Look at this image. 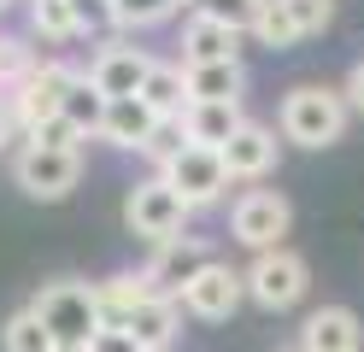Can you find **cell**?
<instances>
[{"label": "cell", "instance_id": "cell-26", "mask_svg": "<svg viewBox=\"0 0 364 352\" xmlns=\"http://www.w3.org/2000/svg\"><path fill=\"white\" fill-rule=\"evenodd\" d=\"M253 36H259V47H294L300 36H294V23H288V12H282V0H259V12H253Z\"/></svg>", "mask_w": 364, "mask_h": 352}, {"label": "cell", "instance_id": "cell-10", "mask_svg": "<svg viewBox=\"0 0 364 352\" xmlns=\"http://www.w3.org/2000/svg\"><path fill=\"white\" fill-rule=\"evenodd\" d=\"M241 299H247L241 270H235V265H218V258H212V265L200 270L188 288H182L176 305H182L188 317H200V323H223V317H235V305H241Z\"/></svg>", "mask_w": 364, "mask_h": 352}, {"label": "cell", "instance_id": "cell-8", "mask_svg": "<svg viewBox=\"0 0 364 352\" xmlns=\"http://www.w3.org/2000/svg\"><path fill=\"white\" fill-rule=\"evenodd\" d=\"M12 182L24 188L30 200H65V194L82 182V153H41V147H24V153L12 159Z\"/></svg>", "mask_w": 364, "mask_h": 352}, {"label": "cell", "instance_id": "cell-34", "mask_svg": "<svg viewBox=\"0 0 364 352\" xmlns=\"http://www.w3.org/2000/svg\"><path fill=\"white\" fill-rule=\"evenodd\" d=\"M53 352H88V346H53Z\"/></svg>", "mask_w": 364, "mask_h": 352}, {"label": "cell", "instance_id": "cell-21", "mask_svg": "<svg viewBox=\"0 0 364 352\" xmlns=\"http://www.w3.org/2000/svg\"><path fill=\"white\" fill-rule=\"evenodd\" d=\"M106 106H112V100H106V94H100L95 82H88V70H82V77L71 82V94H65V112H59V117H65V124H71V129L88 141V135H100V124H106Z\"/></svg>", "mask_w": 364, "mask_h": 352}, {"label": "cell", "instance_id": "cell-13", "mask_svg": "<svg viewBox=\"0 0 364 352\" xmlns=\"http://www.w3.org/2000/svg\"><path fill=\"white\" fill-rule=\"evenodd\" d=\"M230 59H241V30L218 23L212 12H194L188 23H182V70H194V65H230Z\"/></svg>", "mask_w": 364, "mask_h": 352}, {"label": "cell", "instance_id": "cell-35", "mask_svg": "<svg viewBox=\"0 0 364 352\" xmlns=\"http://www.w3.org/2000/svg\"><path fill=\"white\" fill-rule=\"evenodd\" d=\"M176 6H200V0H176Z\"/></svg>", "mask_w": 364, "mask_h": 352}, {"label": "cell", "instance_id": "cell-2", "mask_svg": "<svg viewBox=\"0 0 364 352\" xmlns=\"http://www.w3.org/2000/svg\"><path fill=\"white\" fill-rule=\"evenodd\" d=\"M30 311L41 317V329L59 341V346H88L100 335V311H95V282H77V276H59V282H41V294L30 299Z\"/></svg>", "mask_w": 364, "mask_h": 352}, {"label": "cell", "instance_id": "cell-17", "mask_svg": "<svg viewBox=\"0 0 364 352\" xmlns=\"http://www.w3.org/2000/svg\"><path fill=\"white\" fill-rule=\"evenodd\" d=\"M153 288H147V276L141 270H118V276H106L95 282V311H100V329H124V317L135 311V305H147Z\"/></svg>", "mask_w": 364, "mask_h": 352}, {"label": "cell", "instance_id": "cell-37", "mask_svg": "<svg viewBox=\"0 0 364 352\" xmlns=\"http://www.w3.org/2000/svg\"><path fill=\"white\" fill-rule=\"evenodd\" d=\"M294 352H300V346H294Z\"/></svg>", "mask_w": 364, "mask_h": 352}, {"label": "cell", "instance_id": "cell-19", "mask_svg": "<svg viewBox=\"0 0 364 352\" xmlns=\"http://www.w3.org/2000/svg\"><path fill=\"white\" fill-rule=\"evenodd\" d=\"M153 124H159V117L141 100H112L106 106V124H100V141H112V147H124V153H141Z\"/></svg>", "mask_w": 364, "mask_h": 352}, {"label": "cell", "instance_id": "cell-31", "mask_svg": "<svg viewBox=\"0 0 364 352\" xmlns=\"http://www.w3.org/2000/svg\"><path fill=\"white\" fill-rule=\"evenodd\" d=\"M88 352H141V346L129 341V329H100V335L88 341Z\"/></svg>", "mask_w": 364, "mask_h": 352}, {"label": "cell", "instance_id": "cell-16", "mask_svg": "<svg viewBox=\"0 0 364 352\" xmlns=\"http://www.w3.org/2000/svg\"><path fill=\"white\" fill-rule=\"evenodd\" d=\"M182 77H188V106H241V94H247L241 59H230V65H194V70H182Z\"/></svg>", "mask_w": 364, "mask_h": 352}, {"label": "cell", "instance_id": "cell-18", "mask_svg": "<svg viewBox=\"0 0 364 352\" xmlns=\"http://www.w3.org/2000/svg\"><path fill=\"white\" fill-rule=\"evenodd\" d=\"M159 124H171V117H182L188 112V77H182V59L176 65H165V59H153V70H147V82H141V94H135Z\"/></svg>", "mask_w": 364, "mask_h": 352}, {"label": "cell", "instance_id": "cell-4", "mask_svg": "<svg viewBox=\"0 0 364 352\" xmlns=\"http://www.w3.org/2000/svg\"><path fill=\"white\" fill-rule=\"evenodd\" d=\"M247 282V299L264 305V311H288V305H300L306 288H311V270L306 258L294 247H277V252H253V265L241 270Z\"/></svg>", "mask_w": 364, "mask_h": 352}, {"label": "cell", "instance_id": "cell-24", "mask_svg": "<svg viewBox=\"0 0 364 352\" xmlns=\"http://www.w3.org/2000/svg\"><path fill=\"white\" fill-rule=\"evenodd\" d=\"M112 6V30H153L176 12V0H106Z\"/></svg>", "mask_w": 364, "mask_h": 352}, {"label": "cell", "instance_id": "cell-32", "mask_svg": "<svg viewBox=\"0 0 364 352\" xmlns=\"http://www.w3.org/2000/svg\"><path fill=\"white\" fill-rule=\"evenodd\" d=\"M341 94H347V112H358V117H364V59L347 70V88H341Z\"/></svg>", "mask_w": 364, "mask_h": 352}, {"label": "cell", "instance_id": "cell-11", "mask_svg": "<svg viewBox=\"0 0 364 352\" xmlns=\"http://www.w3.org/2000/svg\"><path fill=\"white\" fill-rule=\"evenodd\" d=\"M212 265V247L200 241V235H176V241H165V247H153V265L141 270L147 276V288L153 294H165V299H182V288Z\"/></svg>", "mask_w": 364, "mask_h": 352}, {"label": "cell", "instance_id": "cell-29", "mask_svg": "<svg viewBox=\"0 0 364 352\" xmlns=\"http://www.w3.org/2000/svg\"><path fill=\"white\" fill-rule=\"evenodd\" d=\"M182 147H188V135H182V117H171V124H153V135H147V147H141V153L159 164V171H165V164H171Z\"/></svg>", "mask_w": 364, "mask_h": 352}, {"label": "cell", "instance_id": "cell-5", "mask_svg": "<svg viewBox=\"0 0 364 352\" xmlns=\"http://www.w3.org/2000/svg\"><path fill=\"white\" fill-rule=\"evenodd\" d=\"M288 229H294V206L277 188H247L230 206V235L241 247H253V252H277L288 241Z\"/></svg>", "mask_w": 364, "mask_h": 352}, {"label": "cell", "instance_id": "cell-30", "mask_svg": "<svg viewBox=\"0 0 364 352\" xmlns=\"http://www.w3.org/2000/svg\"><path fill=\"white\" fill-rule=\"evenodd\" d=\"M71 18H77V36H100L112 23V6L106 0H71Z\"/></svg>", "mask_w": 364, "mask_h": 352}, {"label": "cell", "instance_id": "cell-25", "mask_svg": "<svg viewBox=\"0 0 364 352\" xmlns=\"http://www.w3.org/2000/svg\"><path fill=\"white\" fill-rule=\"evenodd\" d=\"M36 65H41V59H36V47H30L24 36H0V100H6V94L24 82Z\"/></svg>", "mask_w": 364, "mask_h": 352}, {"label": "cell", "instance_id": "cell-15", "mask_svg": "<svg viewBox=\"0 0 364 352\" xmlns=\"http://www.w3.org/2000/svg\"><path fill=\"white\" fill-rule=\"evenodd\" d=\"M124 329H129V341L141 346V352H171L176 329H182V305L165 299V294H153L147 305H135V311L124 317Z\"/></svg>", "mask_w": 364, "mask_h": 352}, {"label": "cell", "instance_id": "cell-23", "mask_svg": "<svg viewBox=\"0 0 364 352\" xmlns=\"http://www.w3.org/2000/svg\"><path fill=\"white\" fill-rule=\"evenodd\" d=\"M30 30L41 41H71L77 36V18H71V0H30Z\"/></svg>", "mask_w": 364, "mask_h": 352}, {"label": "cell", "instance_id": "cell-20", "mask_svg": "<svg viewBox=\"0 0 364 352\" xmlns=\"http://www.w3.org/2000/svg\"><path fill=\"white\" fill-rule=\"evenodd\" d=\"M241 124H247L241 106H188V112H182V135H188L194 147H212V153H218Z\"/></svg>", "mask_w": 364, "mask_h": 352}, {"label": "cell", "instance_id": "cell-14", "mask_svg": "<svg viewBox=\"0 0 364 352\" xmlns=\"http://www.w3.org/2000/svg\"><path fill=\"white\" fill-rule=\"evenodd\" d=\"M358 341L364 329H358V311H347V305H323L300 329V352H358Z\"/></svg>", "mask_w": 364, "mask_h": 352}, {"label": "cell", "instance_id": "cell-1", "mask_svg": "<svg viewBox=\"0 0 364 352\" xmlns=\"http://www.w3.org/2000/svg\"><path fill=\"white\" fill-rule=\"evenodd\" d=\"M347 94L329 88V82H300L282 94V141L294 147H335L341 135H347Z\"/></svg>", "mask_w": 364, "mask_h": 352}, {"label": "cell", "instance_id": "cell-12", "mask_svg": "<svg viewBox=\"0 0 364 352\" xmlns=\"http://www.w3.org/2000/svg\"><path fill=\"white\" fill-rule=\"evenodd\" d=\"M218 159H223V171H230V182H259V176H270L277 171V159H282V141H277V129H264V124H247L218 147Z\"/></svg>", "mask_w": 364, "mask_h": 352}, {"label": "cell", "instance_id": "cell-7", "mask_svg": "<svg viewBox=\"0 0 364 352\" xmlns=\"http://www.w3.org/2000/svg\"><path fill=\"white\" fill-rule=\"evenodd\" d=\"M159 176H165L176 194H182V206H188V211L223 200V188H230V171H223V159H218L212 147H194V141H188V147H182Z\"/></svg>", "mask_w": 364, "mask_h": 352}, {"label": "cell", "instance_id": "cell-28", "mask_svg": "<svg viewBox=\"0 0 364 352\" xmlns=\"http://www.w3.org/2000/svg\"><path fill=\"white\" fill-rule=\"evenodd\" d=\"M24 135H30V147H41V153H82V135L65 124V117H48V124H36Z\"/></svg>", "mask_w": 364, "mask_h": 352}, {"label": "cell", "instance_id": "cell-3", "mask_svg": "<svg viewBox=\"0 0 364 352\" xmlns=\"http://www.w3.org/2000/svg\"><path fill=\"white\" fill-rule=\"evenodd\" d=\"M124 223H129V235H141V241H153V247H165V241H176V235H182V223H188V206H182V194L153 171V176H141V182L129 188Z\"/></svg>", "mask_w": 364, "mask_h": 352}, {"label": "cell", "instance_id": "cell-22", "mask_svg": "<svg viewBox=\"0 0 364 352\" xmlns=\"http://www.w3.org/2000/svg\"><path fill=\"white\" fill-rule=\"evenodd\" d=\"M0 346H6V352H53L59 341L41 329V317L24 305V311H12V317H6V329H0Z\"/></svg>", "mask_w": 364, "mask_h": 352}, {"label": "cell", "instance_id": "cell-27", "mask_svg": "<svg viewBox=\"0 0 364 352\" xmlns=\"http://www.w3.org/2000/svg\"><path fill=\"white\" fill-rule=\"evenodd\" d=\"M282 12H288V23H294V36H323L329 23H335V0H282Z\"/></svg>", "mask_w": 364, "mask_h": 352}, {"label": "cell", "instance_id": "cell-33", "mask_svg": "<svg viewBox=\"0 0 364 352\" xmlns=\"http://www.w3.org/2000/svg\"><path fill=\"white\" fill-rule=\"evenodd\" d=\"M12 129H18V124H12V106L0 100V147H6V141H12Z\"/></svg>", "mask_w": 364, "mask_h": 352}, {"label": "cell", "instance_id": "cell-6", "mask_svg": "<svg viewBox=\"0 0 364 352\" xmlns=\"http://www.w3.org/2000/svg\"><path fill=\"white\" fill-rule=\"evenodd\" d=\"M77 77H82L77 65H65V59H41L30 77L6 94L12 124H18V129H36V124H48V117H59V112H65V94H71Z\"/></svg>", "mask_w": 364, "mask_h": 352}, {"label": "cell", "instance_id": "cell-9", "mask_svg": "<svg viewBox=\"0 0 364 352\" xmlns=\"http://www.w3.org/2000/svg\"><path fill=\"white\" fill-rule=\"evenodd\" d=\"M153 70L147 47H129V41H100V53L88 59V82H95L106 100H135Z\"/></svg>", "mask_w": 364, "mask_h": 352}, {"label": "cell", "instance_id": "cell-36", "mask_svg": "<svg viewBox=\"0 0 364 352\" xmlns=\"http://www.w3.org/2000/svg\"><path fill=\"white\" fill-rule=\"evenodd\" d=\"M6 6H12V0H0V12H6Z\"/></svg>", "mask_w": 364, "mask_h": 352}]
</instances>
